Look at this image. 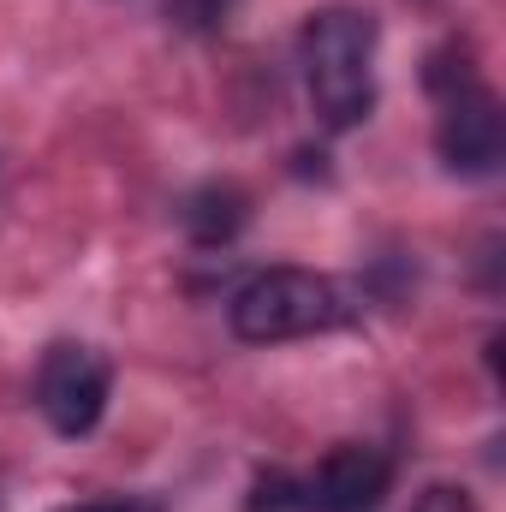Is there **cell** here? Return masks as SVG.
<instances>
[{
    "label": "cell",
    "mask_w": 506,
    "mask_h": 512,
    "mask_svg": "<svg viewBox=\"0 0 506 512\" xmlns=\"http://www.w3.org/2000/svg\"><path fill=\"white\" fill-rule=\"evenodd\" d=\"M298 66L322 126H364L376 108V18L358 6H316L298 36Z\"/></svg>",
    "instance_id": "obj_1"
},
{
    "label": "cell",
    "mask_w": 506,
    "mask_h": 512,
    "mask_svg": "<svg viewBox=\"0 0 506 512\" xmlns=\"http://www.w3.org/2000/svg\"><path fill=\"white\" fill-rule=\"evenodd\" d=\"M352 316L346 292L316 274V268H262L251 274L233 304H227V322L239 340L251 346H280V340H304V334H328Z\"/></svg>",
    "instance_id": "obj_2"
},
{
    "label": "cell",
    "mask_w": 506,
    "mask_h": 512,
    "mask_svg": "<svg viewBox=\"0 0 506 512\" xmlns=\"http://www.w3.org/2000/svg\"><path fill=\"white\" fill-rule=\"evenodd\" d=\"M393 483V465L376 447H334L316 471H262L251 512H370Z\"/></svg>",
    "instance_id": "obj_3"
},
{
    "label": "cell",
    "mask_w": 506,
    "mask_h": 512,
    "mask_svg": "<svg viewBox=\"0 0 506 512\" xmlns=\"http://www.w3.org/2000/svg\"><path fill=\"white\" fill-rule=\"evenodd\" d=\"M108 358L84 340H60L36 364V411L48 417L54 435H90L108 411Z\"/></svg>",
    "instance_id": "obj_4"
},
{
    "label": "cell",
    "mask_w": 506,
    "mask_h": 512,
    "mask_svg": "<svg viewBox=\"0 0 506 512\" xmlns=\"http://www.w3.org/2000/svg\"><path fill=\"white\" fill-rule=\"evenodd\" d=\"M435 155L447 173L459 179H489L506 155V120L495 90H483L477 78L441 96V120H435Z\"/></svg>",
    "instance_id": "obj_5"
},
{
    "label": "cell",
    "mask_w": 506,
    "mask_h": 512,
    "mask_svg": "<svg viewBox=\"0 0 506 512\" xmlns=\"http://www.w3.org/2000/svg\"><path fill=\"white\" fill-rule=\"evenodd\" d=\"M179 221H185L191 245L215 251V245H227V239L245 227V191H239V185H203V191L185 197Z\"/></svg>",
    "instance_id": "obj_6"
},
{
    "label": "cell",
    "mask_w": 506,
    "mask_h": 512,
    "mask_svg": "<svg viewBox=\"0 0 506 512\" xmlns=\"http://www.w3.org/2000/svg\"><path fill=\"white\" fill-rule=\"evenodd\" d=\"M239 0H167V18L185 24V30H221L233 18Z\"/></svg>",
    "instance_id": "obj_7"
},
{
    "label": "cell",
    "mask_w": 506,
    "mask_h": 512,
    "mask_svg": "<svg viewBox=\"0 0 506 512\" xmlns=\"http://www.w3.org/2000/svg\"><path fill=\"white\" fill-rule=\"evenodd\" d=\"M54 512H161V507L143 501V495H120V501H72V507H54Z\"/></svg>",
    "instance_id": "obj_8"
},
{
    "label": "cell",
    "mask_w": 506,
    "mask_h": 512,
    "mask_svg": "<svg viewBox=\"0 0 506 512\" xmlns=\"http://www.w3.org/2000/svg\"><path fill=\"white\" fill-rule=\"evenodd\" d=\"M417 512H471V501H465V489H429L423 501H417Z\"/></svg>",
    "instance_id": "obj_9"
}]
</instances>
